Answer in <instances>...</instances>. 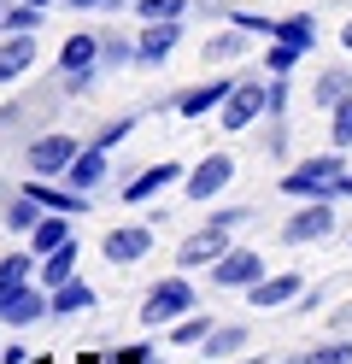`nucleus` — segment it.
<instances>
[{
    "instance_id": "6ab92c4d",
    "label": "nucleus",
    "mask_w": 352,
    "mask_h": 364,
    "mask_svg": "<svg viewBox=\"0 0 352 364\" xmlns=\"http://www.w3.org/2000/svg\"><path fill=\"white\" fill-rule=\"evenodd\" d=\"M70 277H77V241H65V247H53V253H41V270H36L41 288H59V282H70Z\"/></svg>"
},
{
    "instance_id": "2f4dec72",
    "label": "nucleus",
    "mask_w": 352,
    "mask_h": 364,
    "mask_svg": "<svg viewBox=\"0 0 352 364\" xmlns=\"http://www.w3.org/2000/svg\"><path fill=\"white\" fill-rule=\"evenodd\" d=\"M206 59H218V65L241 59V36H211V41H206Z\"/></svg>"
},
{
    "instance_id": "ea45409f",
    "label": "nucleus",
    "mask_w": 352,
    "mask_h": 364,
    "mask_svg": "<svg viewBox=\"0 0 352 364\" xmlns=\"http://www.w3.org/2000/svg\"><path fill=\"white\" fill-rule=\"evenodd\" d=\"M341 41H346V53H352V24H346V30H341Z\"/></svg>"
},
{
    "instance_id": "cd10ccee",
    "label": "nucleus",
    "mask_w": 352,
    "mask_h": 364,
    "mask_svg": "<svg viewBox=\"0 0 352 364\" xmlns=\"http://www.w3.org/2000/svg\"><path fill=\"white\" fill-rule=\"evenodd\" d=\"M299 59H305V48H294V41H270V53H265L270 77H288V71H294Z\"/></svg>"
},
{
    "instance_id": "b1692460",
    "label": "nucleus",
    "mask_w": 352,
    "mask_h": 364,
    "mask_svg": "<svg viewBox=\"0 0 352 364\" xmlns=\"http://www.w3.org/2000/svg\"><path fill=\"white\" fill-rule=\"evenodd\" d=\"M211 329H218V323H211L206 311H188V317H176V323H171V347H200Z\"/></svg>"
},
{
    "instance_id": "c85d7f7f",
    "label": "nucleus",
    "mask_w": 352,
    "mask_h": 364,
    "mask_svg": "<svg viewBox=\"0 0 352 364\" xmlns=\"http://www.w3.org/2000/svg\"><path fill=\"white\" fill-rule=\"evenodd\" d=\"M352 95V77L346 71H329V77H317V106H341Z\"/></svg>"
},
{
    "instance_id": "5701e85b",
    "label": "nucleus",
    "mask_w": 352,
    "mask_h": 364,
    "mask_svg": "<svg viewBox=\"0 0 352 364\" xmlns=\"http://www.w3.org/2000/svg\"><path fill=\"white\" fill-rule=\"evenodd\" d=\"M270 41H294V48H317V18L299 12V18H282V24L270 30Z\"/></svg>"
},
{
    "instance_id": "a878e982",
    "label": "nucleus",
    "mask_w": 352,
    "mask_h": 364,
    "mask_svg": "<svg viewBox=\"0 0 352 364\" xmlns=\"http://www.w3.org/2000/svg\"><path fill=\"white\" fill-rule=\"evenodd\" d=\"M36 218H41V200H36V194H18L12 206H6V230L30 235V230H36Z\"/></svg>"
},
{
    "instance_id": "4468645a",
    "label": "nucleus",
    "mask_w": 352,
    "mask_h": 364,
    "mask_svg": "<svg viewBox=\"0 0 352 364\" xmlns=\"http://www.w3.org/2000/svg\"><path fill=\"white\" fill-rule=\"evenodd\" d=\"M65 182L77 194H88V188H100L106 182V147H82L77 159H70V171H65Z\"/></svg>"
},
{
    "instance_id": "c756f323",
    "label": "nucleus",
    "mask_w": 352,
    "mask_h": 364,
    "mask_svg": "<svg viewBox=\"0 0 352 364\" xmlns=\"http://www.w3.org/2000/svg\"><path fill=\"white\" fill-rule=\"evenodd\" d=\"M188 0H135V18L141 24H159V18H182Z\"/></svg>"
},
{
    "instance_id": "393cba45",
    "label": "nucleus",
    "mask_w": 352,
    "mask_h": 364,
    "mask_svg": "<svg viewBox=\"0 0 352 364\" xmlns=\"http://www.w3.org/2000/svg\"><path fill=\"white\" fill-rule=\"evenodd\" d=\"M0 30H6V36H36V30H41V6L18 0L12 12H0Z\"/></svg>"
},
{
    "instance_id": "4c0bfd02",
    "label": "nucleus",
    "mask_w": 352,
    "mask_h": 364,
    "mask_svg": "<svg viewBox=\"0 0 352 364\" xmlns=\"http://www.w3.org/2000/svg\"><path fill=\"white\" fill-rule=\"evenodd\" d=\"M241 218H247L241 206H229V212H211V223H218V230H235V223H241Z\"/></svg>"
},
{
    "instance_id": "bb28decb",
    "label": "nucleus",
    "mask_w": 352,
    "mask_h": 364,
    "mask_svg": "<svg viewBox=\"0 0 352 364\" xmlns=\"http://www.w3.org/2000/svg\"><path fill=\"white\" fill-rule=\"evenodd\" d=\"M30 270H36V253H6L0 259V294L18 288V282H30Z\"/></svg>"
},
{
    "instance_id": "a19ab883",
    "label": "nucleus",
    "mask_w": 352,
    "mask_h": 364,
    "mask_svg": "<svg viewBox=\"0 0 352 364\" xmlns=\"http://www.w3.org/2000/svg\"><path fill=\"white\" fill-rule=\"evenodd\" d=\"M30 6H41V12H47V6H53V0H30Z\"/></svg>"
},
{
    "instance_id": "1a4fd4ad",
    "label": "nucleus",
    "mask_w": 352,
    "mask_h": 364,
    "mask_svg": "<svg viewBox=\"0 0 352 364\" xmlns=\"http://www.w3.org/2000/svg\"><path fill=\"white\" fill-rule=\"evenodd\" d=\"M100 253H106V264H135V259L153 253V230L147 223H124V230H112L100 241Z\"/></svg>"
},
{
    "instance_id": "2eb2a0df",
    "label": "nucleus",
    "mask_w": 352,
    "mask_h": 364,
    "mask_svg": "<svg viewBox=\"0 0 352 364\" xmlns=\"http://www.w3.org/2000/svg\"><path fill=\"white\" fill-rule=\"evenodd\" d=\"M65 241H70V212H41L36 230H30V253L41 259V253H53V247H65Z\"/></svg>"
},
{
    "instance_id": "412c9836",
    "label": "nucleus",
    "mask_w": 352,
    "mask_h": 364,
    "mask_svg": "<svg viewBox=\"0 0 352 364\" xmlns=\"http://www.w3.org/2000/svg\"><path fill=\"white\" fill-rule=\"evenodd\" d=\"M241 347H247V329H241V323H223V329H211V335L200 341L206 358H235Z\"/></svg>"
},
{
    "instance_id": "20e7f679",
    "label": "nucleus",
    "mask_w": 352,
    "mask_h": 364,
    "mask_svg": "<svg viewBox=\"0 0 352 364\" xmlns=\"http://www.w3.org/2000/svg\"><path fill=\"white\" fill-rule=\"evenodd\" d=\"M77 153H82V141H70V135H36V141L23 147V159H30L36 176H65Z\"/></svg>"
},
{
    "instance_id": "c9c22d12",
    "label": "nucleus",
    "mask_w": 352,
    "mask_h": 364,
    "mask_svg": "<svg viewBox=\"0 0 352 364\" xmlns=\"http://www.w3.org/2000/svg\"><path fill=\"white\" fill-rule=\"evenodd\" d=\"M235 30H258V36H270L276 24H270V18H258V12H235Z\"/></svg>"
},
{
    "instance_id": "6e6552de",
    "label": "nucleus",
    "mask_w": 352,
    "mask_h": 364,
    "mask_svg": "<svg viewBox=\"0 0 352 364\" xmlns=\"http://www.w3.org/2000/svg\"><path fill=\"white\" fill-rule=\"evenodd\" d=\"M258 112H270V88H258V82H235V88H229V100H223V129H247Z\"/></svg>"
},
{
    "instance_id": "39448f33",
    "label": "nucleus",
    "mask_w": 352,
    "mask_h": 364,
    "mask_svg": "<svg viewBox=\"0 0 352 364\" xmlns=\"http://www.w3.org/2000/svg\"><path fill=\"white\" fill-rule=\"evenodd\" d=\"M329 230H335V200H311V206H299V212L288 218L282 241H288V247H311V241H323Z\"/></svg>"
},
{
    "instance_id": "aec40b11",
    "label": "nucleus",
    "mask_w": 352,
    "mask_h": 364,
    "mask_svg": "<svg viewBox=\"0 0 352 364\" xmlns=\"http://www.w3.org/2000/svg\"><path fill=\"white\" fill-rule=\"evenodd\" d=\"M176 176H182V171L171 165V159H164V165H147L141 176H129V188H124V200H153V194H164V188H171Z\"/></svg>"
},
{
    "instance_id": "f03ea898",
    "label": "nucleus",
    "mask_w": 352,
    "mask_h": 364,
    "mask_svg": "<svg viewBox=\"0 0 352 364\" xmlns=\"http://www.w3.org/2000/svg\"><path fill=\"white\" fill-rule=\"evenodd\" d=\"M194 311V288H188L182 277H164V282H153L147 288V300H141V323H176V317H188Z\"/></svg>"
},
{
    "instance_id": "9b49d317",
    "label": "nucleus",
    "mask_w": 352,
    "mask_h": 364,
    "mask_svg": "<svg viewBox=\"0 0 352 364\" xmlns=\"http://www.w3.org/2000/svg\"><path fill=\"white\" fill-rule=\"evenodd\" d=\"M229 253V230H218V223H206V230H194L182 241V253H176V264L182 270H194V264H218Z\"/></svg>"
},
{
    "instance_id": "dca6fc26",
    "label": "nucleus",
    "mask_w": 352,
    "mask_h": 364,
    "mask_svg": "<svg viewBox=\"0 0 352 364\" xmlns=\"http://www.w3.org/2000/svg\"><path fill=\"white\" fill-rule=\"evenodd\" d=\"M36 65V36H6L0 41V82H18Z\"/></svg>"
},
{
    "instance_id": "e433bc0d",
    "label": "nucleus",
    "mask_w": 352,
    "mask_h": 364,
    "mask_svg": "<svg viewBox=\"0 0 352 364\" xmlns=\"http://www.w3.org/2000/svg\"><path fill=\"white\" fill-rule=\"evenodd\" d=\"M129 129H135L129 118H124V124H112V129H106V135H100V141H94V147H117V141H129Z\"/></svg>"
},
{
    "instance_id": "f257e3e1",
    "label": "nucleus",
    "mask_w": 352,
    "mask_h": 364,
    "mask_svg": "<svg viewBox=\"0 0 352 364\" xmlns=\"http://www.w3.org/2000/svg\"><path fill=\"white\" fill-rule=\"evenodd\" d=\"M282 194H294V200H341V153L305 159L299 171L282 176Z\"/></svg>"
},
{
    "instance_id": "473e14b6",
    "label": "nucleus",
    "mask_w": 352,
    "mask_h": 364,
    "mask_svg": "<svg viewBox=\"0 0 352 364\" xmlns=\"http://www.w3.org/2000/svg\"><path fill=\"white\" fill-rule=\"evenodd\" d=\"M352 358V341H335V347H317V353H305L299 364H346Z\"/></svg>"
},
{
    "instance_id": "f704fd0d",
    "label": "nucleus",
    "mask_w": 352,
    "mask_h": 364,
    "mask_svg": "<svg viewBox=\"0 0 352 364\" xmlns=\"http://www.w3.org/2000/svg\"><path fill=\"white\" fill-rule=\"evenodd\" d=\"M100 53H106V59H135V48H129L124 36H100Z\"/></svg>"
},
{
    "instance_id": "f3484780",
    "label": "nucleus",
    "mask_w": 352,
    "mask_h": 364,
    "mask_svg": "<svg viewBox=\"0 0 352 364\" xmlns=\"http://www.w3.org/2000/svg\"><path fill=\"white\" fill-rule=\"evenodd\" d=\"M94 59H100V36H70L59 48V71L65 77H82V71H94Z\"/></svg>"
},
{
    "instance_id": "423d86ee",
    "label": "nucleus",
    "mask_w": 352,
    "mask_h": 364,
    "mask_svg": "<svg viewBox=\"0 0 352 364\" xmlns=\"http://www.w3.org/2000/svg\"><path fill=\"white\" fill-rule=\"evenodd\" d=\"M229 182H235V159L229 153H206L194 165V176H188V200H218Z\"/></svg>"
},
{
    "instance_id": "7c9ffc66",
    "label": "nucleus",
    "mask_w": 352,
    "mask_h": 364,
    "mask_svg": "<svg viewBox=\"0 0 352 364\" xmlns=\"http://www.w3.org/2000/svg\"><path fill=\"white\" fill-rule=\"evenodd\" d=\"M329 141L335 147H352V95L335 106V124H329Z\"/></svg>"
},
{
    "instance_id": "ddd939ff",
    "label": "nucleus",
    "mask_w": 352,
    "mask_h": 364,
    "mask_svg": "<svg viewBox=\"0 0 352 364\" xmlns=\"http://www.w3.org/2000/svg\"><path fill=\"white\" fill-rule=\"evenodd\" d=\"M229 77H211V82H200V88H188V95H176V112L182 118H206V112H218L223 100H229Z\"/></svg>"
},
{
    "instance_id": "0eeeda50",
    "label": "nucleus",
    "mask_w": 352,
    "mask_h": 364,
    "mask_svg": "<svg viewBox=\"0 0 352 364\" xmlns=\"http://www.w3.org/2000/svg\"><path fill=\"white\" fill-rule=\"evenodd\" d=\"M258 277H265V259H258L252 247H235V253H223L218 264H211V282L218 288H252Z\"/></svg>"
},
{
    "instance_id": "9d476101",
    "label": "nucleus",
    "mask_w": 352,
    "mask_h": 364,
    "mask_svg": "<svg viewBox=\"0 0 352 364\" xmlns=\"http://www.w3.org/2000/svg\"><path fill=\"white\" fill-rule=\"evenodd\" d=\"M176 41H182V18H159V24H147V30H141L135 59H141V65H164V59L176 53Z\"/></svg>"
},
{
    "instance_id": "72a5a7b5",
    "label": "nucleus",
    "mask_w": 352,
    "mask_h": 364,
    "mask_svg": "<svg viewBox=\"0 0 352 364\" xmlns=\"http://www.w3.org/2000/svg\"><path fill=\"white\" fill-rule=\"evenodd\" d=\"M147 358H153V347H147V341H129L124 353H112V364H147Z\"/></svg>"
},
{
    "instance_id": "f8f14e48",
    "label": "nucleus",
    "mask_w": 352,
    "mask_h": 364,
    "mask_svg": "<svg viewBox=\"0 0 352 364\" xmlns=\"http://www.w3.org/2000/svg\"><path fill=\"white\" fill-rule=\"evenodd\" d=\"M299 288H305V282L294 277V270H282V277H258V282L247 288V300H252L258 311H282V306H288Z\"/></svg>"
},
{
    "instance_id": "7ed1b4c3",
    "label": "nucleus",
    "mask_w": 352,
    "mask_h": 364,
    "mask_svg": "<svg viewBox=\"0 0 352 364\" xmlns=\"http://www.w3.org/2000/svg\"><path fill=\"white\" fill-rule=\"evenodd\" d=\"M47 311H53V288H41V282H18L0 294V323H12V329L41 323Z\"/></svg>"
},
{
    "instance_id": "58836bf2",
    "label": "nucleus",
    "mask_w": 352,
    "mask_h": 364,
    "mask_svg": "<svg viewBox=\"0 0 352 364\" xmlns=\"http://www.w3.org/2000/svg\"><path fill=\"white\" fill-rule=\"evenodd\" d=\"M70 6H77V12H88V6H106V0H70Z\"/></svg>"
},
{
    "instance_id": "a211bd4d",
    "label": "nucleus",
    "mask_w": 352,
    "mask_h": 364,
    "mask_svg": "<svg viewBox=\"0 0 352 364\" xmlns=\"http://www.w3.org/2000/svg\"><path fill=\"white\" fill-rule=\"evenodd\" d=\"M23 194H36V200H41V212H70V218H77V212H88V200H82L77 188H47L41 176H30V182H23Z\"/></svg>"
},
{
    "instance_id": "4be33fe9",
    "label": "nucleus",
    "mask_w": 352,
    "mask_h": 364,
    "mask_svg": "<svg viewBox=\"0 0 352 364\" xmlns=\"http://www.w3.org/2000/svg\"><path fill=\"white\" fill-rule=\"evenodd\" d=\"M88 306H94V288H88L82 277H70V282H59V288H53V311H59V317L88 311Z\"/></svg>"
}]
</instances>
